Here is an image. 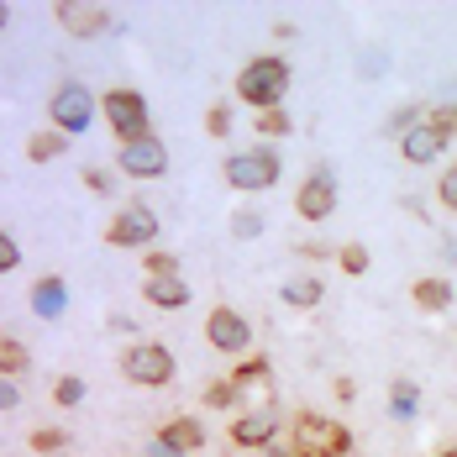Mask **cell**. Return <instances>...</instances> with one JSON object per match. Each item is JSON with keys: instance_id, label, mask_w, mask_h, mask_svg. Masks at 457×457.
<instances>
[{"instance_id": "cell-1", "label": "cell", "mask_w": 457, "mask_h": 457, "mask_svg": "<svg viewBox=\"0 0 457 457\" xmlns=\"http://www.w3.org/2000/svg\"><path fill=\"white\" fill-rule=\"evenodd\" d=\"M353 453V431L342 420L326 415H295L289 426H278V436L269 442V457H347Z\"/></svg>"}, {"instance_id": "cell-2", "label": "cell", "mask_w": 457, "mask_h": 457, "mask_svg": "<svg viewBox=\"0 0 457 457\" xmlns=\"http://www.w3.org/2000/svg\"><path fill=\"white\" fill-rule=\"evenodd\" d=\"M289 90V63L284 58H253L242 74H237V95L253 105V111H274Z\"/></svg>"}, {"instance_id": "cell-3", "label": "cell", "mask_w": 457, "mask_h": 457, "mask_svg": "<svg viewBox=\"0 0 457 457\" xmlns=\"http://www.w3.org/2000/svg\"><path fill=\"white\" fill-rule=\"evenodd\" d=\"M100 105H105V121H111V132L121 137V147L153 137V127H147V100H142L137 90H111Z\"/></svg>"}, {"instance_id": "cell-4", "label": "cell", "mask_w": 457, "mask_h": 457, "mask_svg": "<svg viewBox=\"0 0 457 457\" xmlns=\"http://www.w3.org/2000/svg\"><path fill=\"white\" fill-rule=\"evenodd\" d=\"M227 184L231 189H274L278 184V153L274 147H247L227 158Z\"/></svg>"}, {"instance_id": "cell-5", "label": "cell", "mask_w": 457, "mask_h": 457, "mask_svg": "<svg viewBox=\"0 0 457 457\" xmlns=\"http://www.w3.org/2000/svg\"><path fill=\"white\" fill-rule=\"evenodd\" d=\"M121 373H127L132 384L163 389V384L174 378V353H169V347H158V342H137V347H127V353H121Z\"/></svg>"}, {"instance_id": "cell-6", "label": "cell", "mask_w": 457, "mask_h": 457, "mask_svg": "<svg viewBox=\"0 0 457 457\" xmlns=\"http://www.w3.org/2000/svg\"><path fill=\"white\" fill-rule=\"evenodd\" d=\"M205 337H211V347H216V353H231V358L253 353V326H247L242 311H231V305H216V311H211Z\"/></svg>"}, {"instance_id": "cell-7", "label": "cell", "mask_w": 457, "mask_h": 457, "mask_svg": "<svg viewBox=\"0 0 457 457\" xmlns=\"http://www.w3.org/2000/svg\"><path fill=\"white\" fill-rule=\"evenodd\" d=\"M95 116V100L85 85H58V95H53V121H58V132L69 137V132H85Z\"/></svg>"}, {"instance_id": "cell-8", "label": "cell", "mask_w": 457, "mask_h": 457, "mask_svg": "<svg viewBox=\"0 0 457 457\" xmlns=\"http://www.w3.org/2000/svg\"><path fill=\"white\" fill-rule=\"evenodd\" d=\"M153 237H158V216H153L147 205H127V211L111 221V231H105L111 247H147Z\"/></svg>"}, {"instance_id": "cell-9", "label": "cell", "mask_w": 457, "mask_h": 457, "mask_svg": "<svg viewBox=\"0 0 457 457\" xmlns=\"http://www.w3.org/2000/svg\"><path fill=\"white\" fill-rule=\"evenodd\" d=\"M121 169H127L132 179H158V174L169 169V147H163L158 137L127 142V147H121Z\"/></svg>"}, {"instance_id": "cell-10", "label": "cell", "mask_w": 457, "mask_h": 457, "mask_svg": "<svg viewBox=\"0 0 457 457\" xmlns=\"http://www.w3.org/2000/svg\"><path fill=\"white\" fill-rule=\"evenodd\" d=\"M274 436H278V405H258L242 420H231V442L237 447H269Z\"/></svg>"}, {"instance_id": "cell-11", "label": "cell", "mask_w": 457, "mask_h": 457, "mask_svg": "<svg viewBox=\"0 0 457 457\" xmlns=\"http://www.w3.org/2000/svg\"><path fill=\"white\" fill-rule=\"evenodd\" d=\"M295 211L305 221H331V211H337V184H331V174H311V179L300 184Z\"/></svg>"}, {"instance_id": "cell-12", "label": "cell", "mask_w": 457, "mask_h": 457, "mask_svg": "<svg viewBox=\"0 0 457 457\" xmlns=\"http://www.w3.org/2000/svg\"><path fill=\"white\" fill-rule=\"evenodd\" d=\"M58 21H63V32H74V37H95V32L111 27V5H74V0H63V5H58Z\"/></svg>"}, {"instance_id": "cell-13", "label": "cell", "mask_w": 457, "mask_h": 457, "mask_svg": "<svg viewBox=\"0 0 457 457\" xmlns=\"http://www.w3.org/2000/svg\"><path fill=\"white\" fill-rule=\"evenodd\" d=\"M231 389H237L242 400L253 395L258 405H274V400H269V395H274V384H269V363H263V358H247V363L237 368V378H231Z\"/></svg>"}, {"instance_id": "cell-14", "label": "cell", "mask_w": 457, "mask_h": 457, "mask_svg": "<svg viewBox=\"0 0 457 457\" xmlns=\"http://www.w3.org/2000/svg\"><path fill=\"white\" fill-rule=\"evenodd\" d=\"M411 300H415V311L442 316V311H453V284H447V278H415Z\"/></svg>"}, {"instance_id": "cell-15", "label": "cell", "mask_w": 457, "mask_h": 457, "mask_svg": "<svg viewBox=\"0 0 457 457\" xmlns=\"http://www.w3.org/2000/svg\"><path fill=\"white\" fill-rule=\"evenodd\" d=\"M158 311H179V305H189V284H184L179 274H163V278H147V289H142Z\"/></svg>"}, {"instance_id": "cell-16", "label": "cell", "mask_w": 457, "mask_h": 457, "mask_svg": "<svg viewBox=\"0 0 457 457\" xmlns=\"http://www.w3.org/2000/svg\"><path fill=\"white\" fill-rule=\"evenodd\" d=\"M400 153H405V158H411V163H431V158H436V153H442V137H436V132H431V127H426V121H415L411 132H405V137H400Z\"/></svg>"}, {"instance_id": "cell-17", "label": "cell", "mask_w": 457, "mask_h": 457, "mask_svg": "<svg viewBox=\"0 0 457 457\" xmlns=\"http://www.w3.org/2000/svg\"><path fill=\"white\" fill-rule=\"evenodd\" d=\"M158 436H163V442H169L174 453H195V447L205 442V431H200V420H169V426H163Z\"/></svg>"}, {"instance_id": "cell-18", "label": "cell", "mask_w": 457, "mask_h": 457, "mask_svg": "<svg viewBox=\"0 0 457 457\" xmlns=\"http://www.w3.org/2000/svg\"><path fill=\"white\" fill-rule=\"evenodd\" d=\"M284 305H295V311H311V305H320V278L300 274L284 284Z\"/></svg>"}, {"instance_id": "cell-19", "label": "cell", "mask_w": 457, "mask_h": 457, "mask_svg": "<svg viewBox=\"0 0 457 457\" xmlns=\"http://www.w3.org/2000/svg\"><path fill=\"white\" fill-rule=\"evenodd\" d=\"M32 305H37V316H63V284L58 278H43L37 289H32Z\"/></svg>"}, {"instance_id": "cell-20", "label": "cell", "mask_w": 457, "mask_h": 457, "mask_svg": "<svg viewBox=\"0 0 457 457\" xmlns=\"http://www.w3.org/2000/svg\"><path fill=\"white\" fill-rule=\"evenodd\" d=\"M32 363V353L16 342V337H0V378H11V373H21V368Z\"/></svg>"}, {"instance_id": "cell-21", "label": "cell", "mask_w": 457, "mask_h": 457, "mask_svg": "<svg viewBox=\"0 0 457 457\" xmlns=\"http://www.w3.org/2000/svg\"><path fill=\"white\" fill-rule=\"evenodd\" d=\"M426 127L442 137V147H447V142H457V100H453V105H436V111L426 116Z\"/></svg>"}, {"instance_id": "cell-22", "label": "cell", "mask_w": 457, "mask_h": 457, "mask_svg": "<svg viewBox=\"0 0 457 457\" xmlns=\"http://www.w3.org/2000/svg\"><path fill=\"white\" fill-rule=\"evenodd\" d=\"M63 147H69L63 132H37V137L27 142V158H32V163H47V158H58Z\"/></svg>"}, {"instance_id": "cell-23", "label": "cell", "mask_w": 457, "mask_h": 457, "mask_svg": "<svg viewBox=\"0 0 457 457\" xmlns=\"http://www.w3.org/2000/svg\"><path fill=\"white\" fill-rule=\"evenodd\" d=\"M337 263H342V274L347 278H363L368 274V247L363 242H347V247L337 253Z\"/></svg>"}, {"instance_id": "cell-24", "label": "cell", "mask_w": 457, "mask_h": 457, "mask_svg": "<svg viewBox=\"0 0 457 457\" xmlns=\"http://www.w3.org/2000/svg\"><path fill=\"white\" fill-rule=\"evenodd\" d=\"M53 400H58V405H79V400H85V378H74V373H63V378L53 384Z\"/></svg>"}, {"instance_id": "cell-25", "label": "cell", "mask_w": 457, "mask_h": 457, "mask_svg": "<svg viewBox=\"0 0 457 457\" xmlns=\"http://www.w3.org/2000/svg\"><path fill=\"white\" fill-rule=\"evenodd\" d=\"M258 132L263 137H289V111H258Z\"/></svg>"}, {"instance_id": "cell-26", "label": "cell", "mask_w": 457, "mask_h": 457, "mask_svg": "<svg viewBox=\"0 0 457 457\" xmlns=\"http://www.w3.org/2000/svg\"><path fill=\"white\" fill-rule=\"evenodd\" d=\"M142 269H147V278L179 274V258H174V253H147V263H142Z\"/></svg>"}, {"instance_id": "cell-27", "label": "cell", "mask_w": 457, "mask_h": 457, "mask_svg": "<svg viewBox=\"0 0 457 457\" xmlns=\"http://www.w3.org/2000/svg\"><path fill=\"white\" fill-rule=\"evenodd\" d=\"M63 442H69V436H63L58 426H47V431H32V453H63Z\"/></svg>"}, {"instance_id": "cell-28", "label": "cell", "mask_w": 457, "mask_h": 457, "mask_svg": "<svg viewBox=\"0 0 457 457\" xmlns=\"http://www.w3.org/2000/svg\"><path fill=\"white\" fill-rule=\"evenodd\" d=\"M436 200H442L447 211H457V163L442 174V179H436Z\"/></svg>"}, {"instance_id": "cell-29", "label": "cell", "mask_w": 457, "mask_h": 457, "mask_svg": "<svg viewBox=\"0 0 457 457\" xmlns=\"http://www.w3.org/2000/svg\"><path fill=\"white\" fill-rule=\"evenodd\" d=\"M231 400H237V389H231V378H221V384H211V389H205V405H216V411H227Z\"/></svg>"}, {"instance_id": "cell-30", "label": "cell", "mask_w": 457, "mask_h": 457, "mask_svg": "<svg viewBox=\"0 0 457 457\" xmlns=\"http://www.w3.org/2000/svg\"><path fill=\"white\" fill-rule=\"evenodd\" d=\"M16 263H21V247H16V242H11V237L0 231V274H11Z\"/></svg>"}, {"instance_id": "cell-31", "label": "cell", "mask_w": 457, "mask_h": 457, "mask_svg": "<svg viewBox=\"0 0 457 457\" xmlns=\"http://www.w3.org/2000/svg\"><path fill=\"white\" fill-rule=\"evenodd\" d=\"M205 127H211V137H227L231 132V111L227 105H211V121H205Z\"/></svg>"}, {"instance_id": "cell-32", "label": "cell", "mask_w": 457, "mask_h": 457, "mask_svg": "<svg viewBox=\"0 0 457 457\" xmlns=\"http://www.w3.org/2000/svg\"><path fill=\"white\" fill-rule=\"evenodd\" d=\"M231 231H237V237H258V231H263V216H253V211H242V216L231 221Z\"/></svg>"}, {"instance_id": "cell-33", "label": "cell", "mask_w": 457, "mask_h": 457, "mask_svg": "<svg viewBox=\"0 0 457 457\" xmlns=\"http://www.w3.org/2000/svg\"><path fill=\"white\" fill-rule=\"evenodd\" d=\"M411 400H415V389H411V384H405V378H400V384H395V405H400V411H405V405H411Z\"/></svg>"}, {"instance_id": "cell-34", "label": "cell", "mask_w": 457, "mask_h": 457, "mask_svg": "<svg viewBox=\"0 0 457 457\" xmlns=\"http://www.w3.org/2000/svg\"><path fill=\"white\" fill-rule=\"evenodd\" d=\"M16 405V389H11V378H0V411H11Z\"/></svg>"}, {"instance_id": "cell-35", "label": "cell", "mask_w": 457, "mask_h": 457, "mask_svg": "<svg viewBox=\"0 0 457 457\" xmlns=\"http://www.w3.org/2000/svg\"><path fill=\"white\" fill-rule=\"evenodd\" d=\"M85 184H90V189H111V184H105V169H90V174H85Z\"/></svg>"}, {"instance_id": "cell-36", "label": "cell", "mask_w": 457, "mask_h": 457, "mask_svg": "<svg viewBox=\"0 0 457 457\" xmlns=\"http://www.w3.org/2000/svg\"><path fill=\"white\" fill-rule=\"evenodd\" d=\"M147 457H184V453H174L169 442H158V447H153V453H147Z\"/></svg>"}, {"instance_id": "cell-37", "label": "cell", "mask_w": 457, "mask_h": 457, "mask_svg": "<svg viewBox=\"0 0 457 457\" xmlns=\"http://www.w3.org/2000/svg\"><path fill=\"white\" fill-rule=\"evenodd\" d=\"M436 457H457V447H447V453H436Z\"/></svg>"}, {"instance_id": "cell-38", "label": "cell", "mask_w": 457, "mask_h": 457, "mask_svg": "<svg viewBox=\"0 0 457 457\" xmlns=\"http://www.w3.org/2000/svg\"><path fill=\"white\" fill-rule=\"evenodd\" d=\"M0 27H5V5H0Z\"/></svg>"}]
</instances>
